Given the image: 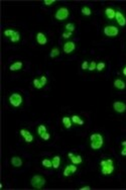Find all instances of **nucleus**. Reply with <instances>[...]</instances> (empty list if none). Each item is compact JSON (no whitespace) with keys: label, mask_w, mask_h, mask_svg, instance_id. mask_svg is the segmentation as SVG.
Listing matches in <instances>:
<instances>
[{"label":"nucleus","mask_w":126,"mask_h":190,"mask_svg":"<svg viewBox=\"0 0 126 190\" xmlns=\"http://www.w3.org/2000/svg\"><path fill=\"white\" fill-rule=\"evenodd\" d=\"M81 12H82L83 15H85V16H90L92 14V10L89 6H84V7H82V9H81Z\"/></svg>","instance_id":"23"},{"label":"nucleus","mask_w":126,"mask_h":190,"mask_svg":"<svg viewBox=\"0 0 126 190\" xmlns=\"http://www.w3.org/2000/svg\"><path fill=\"white\" fill-rule=\"evenodd\" d=\"M41 139H43V140H44V141H47V140H50V134H49V132H46V134H44V135H41V137H40Z\"/></svg>","instance_id":"33"},{"label":"nucleus","mask_w":126,"mask_h":190,"mask_svg":"<svg viewBox=\"0 0 126 190\" xmlns=\"http://www.w3.org/2000/svg\"><path fill=\"white\" fill-rule=\"evenodd\" d=\"M81 68H82L83 70H88L89 68V62L88 61H84L82 63V66H81Z\"/></svg>","instance_id":"32"},{"label":"nucleus","mask_w":126,"mask_h":190,"mask_svg":"<svg viewBox=\"0 0 126 190\" xmlns=\"http://www.w3.org/2000/svg\"><path fill=\"white\" fill-rule=\"evenodd\" d=\"M97 69V63L96 62H94V61H92L90 64H89V68H88V70L89 71H94V70H96Z\"/></svg>","instance_id":"30"},{"label":"nucleus","mask_w":126,"mask_h":190,"mask_svg":"<svg viewBox=\"0 0 126 190\" xmlns=\"http://www.w3.org/2000/svg\"><path fill=\"white\" fill-rule=\"evenodd\" d=\"M105 63L104 62H99V63H97V71L98 72H101V71H103V69L105 68Z\"/></svg>","instance_id":"28"},{"label":"nucleus","mask_w":126,"mask_h":190,"mask_svg":"<svg viewBox=\"0 0 126 190\" xmlns=\"http://www.w3.org/2000/svg\"><path fill=\"white\" fill-rule=\"evenodd\" d=\"M115 14H116V11L113 9V8H106L105 9V15L106 17L108 19H113L115 18Z\"/></svg>","instance_id":"16"},{"label":"nucleus","mask_w":126,"mask_h":190,"mask_svg":"<svg viewBox=\"0 0 126 190\" xmlns=\"http://www.w3.org/2000/svg\"><path fill=\"white\" fill-rule=\"evenodd\" d=\"M36 42H38V44H40V45H46V42H47V39H46V36L44 33H38V35H36Z\"/></svg>","instance_id":"14"},{"label":"nucleus","mask_w":126,"mask_h":190,"mask_svg":"<svg viewBox=\"0 0 126 190\" xmlns=\"http://www.w3.org/2000/svg\"><path fill=\"white\" fill-rule=\"evenodd\" d=\"M10 162H11V165L13 167H15V168H19V167L22 166V160L20 157H18V156H14V157L11 158Z\"/></svg>","instance_id":"13"},{"label":"nucleus","mask_w":126,"mask_h":190,"mask_svg":"<svg viewBox=\"0 0 126 190\" xmlns=\"http://www.w3.org/2000/svg\"><path fill=\"white\" fill-rule=\"evenodd\" d=\"M46 132V126H44V124H40V126H38V134L40 137H41L43 135H44Z\"/></svg>","instance_id":"24"},{"label":"nucleus","mask_w":126,"mask_h":190,"mask_svg":"<svg viewBox=\"0 0 126 190\" xmlns=\"http://www.w3.org/2000/svg\"><path fill=\"white\" fill-rule=\"evenodd\" d=\"M52 168L54 169H58V167L61 165V157L60 156H55L52 160Z\"/></svg>","instance_id":"19"},{"label":"nucleus","mask_w":126,"mask_h":190,"mask_svg":"<svg viewBox=\"0 0 126 190\" xmlns=\"http://www.w3.org/2000/svg\"><path fill=\"white\" fill-rule=\"evenodd\" d=\"M90 141H91V148L93 150H100L103 147V144H104V140H103V137L101 134H98V132H95V134H92L90 135Z\"/></svg>","instance_id":"2"},{"label":"nucleus","mask_w":126,"mask_h":190,"mask_svg":"<svg viewBox=\"0 0 126 190\" xmlns=\"http://www.w3.org/2000/svg\"><path fill=\"white\" fill-rule=\"evenodd\" d=\"M44 3L46 4V6H50V5H52V3H55V0H44Z\"/></svg>","instance_id":"35"},{"label":"nucleus","mask_w":126,"mask_h":190,"mask_svg":"<svg viewBox=\"0 0 126 190\" xmlns=\"http://www.w3.org/2000/svg\"><path fill=\"white\" fill-rule=\"evenodd\" d=\"M122 72H123V75L126 76V67L123 68V71H122Z\"/></svg>","instance_id":"38"},{"label":"nucleus","mask_w":126,"mask_h":190,"mask_svg":"<svg viewBox=\"0 0 126 190\" xmlns=\"http://www.w3.org/2000/svg\"><path fill=\"white\" fill-rule=\"evenodd\" d=\"M41 165L46 169L52 168V160H50V159H44V160L41 161Z\"/></svg>","instance_id":"21"},{"label":"nucleus","mask_w":126,"mask_h":190,"mask_svg":"<svg viewBox=\"0 0 126 190\" xmlns=\"http://www.w3.org/2000/svg\"><path fill=\"white\" fill-rule=\"evenodd\" d=\"M68 157L70 158V160H71L72 164H75V165H78V164H81L83 162V158L81 157L80 155H75L73 154V153H69Z\"/></svg>","instance_id":"12"},{"label":"nucleus","mask_w":126,"mask_h":190,"mask_svg":"<svg viewBox=\"0 0 126 190\" xmlns=\"http://www.w3.org/2000/svg\"><path fill=\"white\" fill-rule=\"evenodd\" d=\"M115 19H116L117 23H118L120 26H125L126 25V18H125L124 14L122 12H120V11H116Z\"/></svg>","instance_id":"10"},{"label":"nucleus","mask_w":126,"mask_h":190,"mask_svg":"<svg viewBox=\"0 0 126 190\" xmlns=\"http://www.w3.org/2000/svg\"><path fill=\"white\" fill-rule=\"evenodd\" d=\"M30 185L35 189H41L46 185V179L40 175H34L30 179Z\"/></svg>","instance_id":"3"},{"label":"nucleus","mask_w":126,"mask_h":190,"mask_svg":"<svg viewBox=\"0 0 126 190\" xmlns=\"http://www.w3.org/2000/svg\"><path fill=\"white\" fill-rule=\"evenodd\" d=\"M71 118H72L73 123L78 124V126H83L84 124V120L80 117L79 115H73Z\"/></svg>","instance_id":"20"},{"label":"nucleus","mask_w":126,"mask_h":190,"mask_svg":"<svg viewBox=\"0 0 126 190\" xmlns=\"http://www.w3.org/2000/svg\"><path fill=\"white\" fill-rule=\"evenodd\" d=\"M15 30H10V28H7V30H4V36H7V38H10L11 36L14 33Z\"/></svg>","instance_id":"29"},{"label":"nucleus","mask_w":126,"mask_h":190,"mask_svg":"<svg viewBox=\"0 0 126 190\" xmlns=\"http://www.w3.org/2000/svg\"><path fill=\"white\" fill-rule=\"evenodd\" d=\"M58 55H60V50H58V48H54L50 53V58H56V57H58Z\"/></svg>","instance_id":"26"},{"label":"nucleus","mask_w":126,"mask_h":190,"mask_svg":"<svg viewBox=\"0 0 126 190\" xmlns=\"http://www.w3.org/2000/svg\"><path fill=\"white\" fill-rule=\"evenodd\" d=\"M63 50H64V53H65V54L73 53L76 50L75 42H65V44H64V47H63Z\"/></svg>","instance_id":"8"},{"label":"nucleus","mask_w":126,"mask_h":190,"mask_svg":"<svg viewBox=\"0 0 126 190\" xmlns=\"http://www.w3.org/2000/svg\"><path fill=\"white\" fill-rule=\"evenodd\" d=\"M62 121H63V124H64V126H65L66 129H71V127H72L73 121H72L71 117H69V116H64Z\"/></svg>","instance_id":"18"},{"label":"nucleus","mask_w":126,"mask_h":190,"mask_svg":"<svg viewBox=\"0 0 126 190\" xmlns=\"http://www.w3.org/2000/svg\"><path fill=\"white\" fill-rule=\"evenodd\" d=\"M113 108L116 112L124 113L126 111V104L122 101H115L113 103Z\"/></svg>","instance_id":"7"},{"label":"nucleus","mask_w":126,"mask_h":190,"mask_svg":"<svg viewBox=\"0 0 126 190\" xmlns=\"http://www.w3.org/2000/svg\"><path fill=\"white\" fill-rule=\"evenodd\" d=\"M78 168L76 167L75 164H71V165H68L64 170V176L65 177H69L71 174H74V173L77 172Z\"/></svg>","instance_id":"11"},{"label":"nucleus","mask_w":126,"mask_h":190,"mask_svg":"<svg viewBox=\"0 0 126 190\" xmlns=\"http://www.w3.org/2000/svg\"><path fill=\"white\" fill-rule=\"evenodd\" d=\"M20 135L24 139V141L26 143H32L33 142V135H32V132L27 129H21L20 130Z\"/></svg>","instance_id":"9"},{"label":"nucleus","mask_w":126,"mask_h":190,"mask_svg":"<svg viewBox=\"0 0 126 190\" xmlns=\"http://www.w3.org/2000/svg\"><path fill=\"white\" fill-rule=\"evenodd\" d=\"M90 189H91V187H90V186H88V185L81 187V190H90Z\"/></svg>","instance_id":"37"},{"label":"nucleus","mask_w":126,"mask_h":190,"mask_svg":"<svg viewBox=\"0 0 126 190\" xmlns=\"http://www.w3.org/2000/svg\"><path fill=\"white\" fill-rule=\"evenodd\" d=\"M114 87L119 90H123L126 88V84L124 81L121 80V79H116V80L114 81Z\"/></svg>","instance_id":"15"},{"label":"nucleus","mask_w":126,"mask_h":190,"mask_svg":"<svg viewBox=\"0 0 126 190\" xmlns=\"http://www.w3.org/2000/svg\"><path fill=\"white\" fill-rule=\"evenodd\" d=\"M65 28H66V32L73 33V32H75L76 26H75V24L73 23V22H69V23H67V24H66Z\"/></svg>","instance_id":"25"},{"label":"nucleus","mask_w":126,"mask_h":190,"mask_svg":"<svg viewBox=\"0 0 126 190\" xmlns=\"http://www.w3.org/2000/svg\"><path fill=\"white\" fill-rule=\"evenodd\" d=\"M22 96L18 93H12L9 96V103L12 105L13 107H19L22 103Z\"/></svg>","instance_id":"5"},{"label":"nucleus","mask_w":126,"mask_h":190,"mask_svg":"<svg viewBox=\"0 0 126 190\" xmlns=\"http://www.w3.org/2000/svg\"><path fill=\"white\" fill-rule=\"evenodd\" d=\"M70 11L67 7H61L57 10V12L55 14V17L58 20H65L69 17Z\"/></svg>","instance_id":"4"},{"label":"nucleus","mask_w":126,"mask_h":190,"mask_svg":"<svg viewBox=\"0 0 126 190\" xmlns=\"http://www.w3.org/2000/svg\"><path fill=\"white\" fill-rule=\"evenodd\" d=\"M101 166V173L103 175H110L114 172V163L112 159H107V160H102L100 162Z\"/></svg>","instance_id":"1"},{"label":"nucleus","mask_w":126,"mask_h":190,"mask_svg":"<svg viewBox=\"0 0 126 190\" xmlns=\"http://www.w3.org/2000/svg\"><path fill=\"white\" fill-rule=\"evenodd\" d=\"M121 155L122 156H126V145H125V146H123V149L121 151Z\"/></svg>","instance_id":"36"},{"label":"nucleus","mask_w":126,"mask_h":190,"mask_svg":"<svg viewBox=\"0 0 126 190\" xmlns=\"http://www.w3.org/2000/svg\"><path fill=\"white\" fill-rule=\"evenodd\" d=\"M33 85H34V87L36 89H41L44 87V85L41 84V82H40V79H34L33 80Z\"/></svg>","instance_id":"27"},{"label":"nucleus","mask_w":126,"mask_h":190,"mask_svg":"<svg viewBox=\"0 0 126 190\" xmlns=\"http://www.w3.org/2000/svg\"><path fill=\"white\" fill-rule=\"evenodd\" d=\"M40 82H41V84H43L44 86V85L46 84V82H47V79H46V76H41V77H40Z\"/></svg>","instance_id":"34"},{"label":"nucleus","mask_w":126,"mask_h":190,"mask_svg":"<svg viewBox=\"0 0 126 190\" xmlns=\"http://www.w3.org/2000/svg\"><path fill=\"white\" fill-rule=\"evenodd\" d=\"M73 35V33H70V32H65L62 35V38L63 39H69V38H71Z\"/></svg>","instance_id":"31"},{"label":"nucleus","mask_w":126,"mask_h":190,"mask_svg":"<svg viewBox=\"0 0 126 190\" xmlns=\"http://www.w3.org/2000/svg\"><path fill=\"white\" fill-rule=\"evenodd\" d=\"M19 39H20V33H19V32H17V30H15L14 33L10 36V42H19Z\"/></svg>","instance_id":"22"},{"label":"nucleus","mask_w":126,"mask_h":190,"mask_svg":"<svg viewBox=\"0 0 126 190\" xmlns=\"http://www.w3.org/2000/svg\"><path fill=\"white\" fill-rule=\"evenodd\" d=\"M103 33H104L105 36L113 38V36H116L119 33V30H118V27L114 26V25H107V26L104 27Z\"/></svg>","instance_id":"6"},{"label":"nucleus","mask_w":126,"mask_h":190,"mask_svg":"<svg viewBox=\"0 0 126 190\" xmlns=\"http://www.w3.org/2000/svg\"><path fill=\"white\" fill-rule=\"evenodd\" d=\"M22 62L20 61H17V62H14V63H12L10 65L9 67V70L10 71H19L22 68Z\"/></svg>","instance_id":"17"}]
</instances>
